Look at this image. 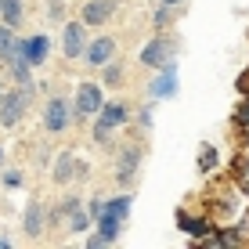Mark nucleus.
Instances as JSON below:
<instances>
[{"label": "nucleus", "instance_id": "1", "mask_svg": "<svg viewBox=\"0 0 249 249\" xmlns=\"http://www.w3.org/2000/svg\"><path fill=\"white\" fill-rule=\"evenodd\" d=\"M29 90L33 87H22V90L4 94V98H0V123H4V126H15L22 119V108L29 105Z\"/></svg>", "mask_w": 249, "mask_h": 249}, {"label": "nucleus", "instance_id": "2", "mask_svg": "<svg viewBox=\"0 0 249 249\" xmlns=\"http://www.w3.org/2000/svg\"><path fill=\"white\" fill-rule=\"evenodd\" d=\"M123 119H126V108H123V105H105V108H101L98 126H94V137L105 144V141H108V134H112V126H119Z\"/></svg>", "mask_w": 249, "mask_h": 249}, {"label": "nucleus", "instance_id": "3", "mask_svg": "<svg viewBox=\"0 0 249 249\" xmlns=\"http://www.w3.org/2000/svg\"><path fill=\"white\" fill-rule=\"evenodd\" d=\"M76 108H80V116L101 112V90L94 87V83H83L80 94H76Z\"/></svg>", "mask_w": 249, "mask_h": 249}, {"label": "nucleus", "instance_id": "4", "mask_svg": "<svg viewBox=\"0 0 249 249\" xmlns=\"http://www.w3.org/2000/svg\"><path fill=\"white\" fill-rule=\"evenodd\" d=\"M166 62H170V44H166V40H152V44L141 51V65L159 69V65H166Z\"/></svg>", "mask_w": 249, "mask_h": 249}, {"label": "nucleus", "instance_id": "5", "mask_svg": "<svg viewBox=\"0 0 249 249\" xmlns=\"http://www.w3.org/2000/svg\"><path fill=\"white\" fill-rule=\"evenodd\" d=\"M112 11H116V0H90V4L83 7V22L87 25H101Z\"/></svg>", "mask_w": 249, "mask_h": 249}, {"label": "nucleus", "instance_id": "6", "mask_svg": "<svg viewBox=\"0 0 249 249\" xmlns=\"http://www.w3.org/2000/svg\"><path fill=\"white\" fill-rule=\"evenodd\" d=\"M116 54V44H112V36H101V40H94V44L87 47V62L90 65H108V58Z\"/></svg>", "mask_w": 249, "mask_h": 249}, {"label": "nucleus", "instance_id": "7", "mask_svg": "<svg viewBox=\"0 0 249 249\" xmlns=\"http://www.w3.org/2000/svg\"><path fill=\"white\" fill-rule=\"evenodd\" d=\"M44 58H47V40H44V36L22 40V62H25V65H40Z\"/></svg>", "mask_w": 249, "mask_h": 249}, {"label": "nucleus", "instance_id": "8", "mask_svg": "<svg viewBox=\"0 0 249 249\" xmlns=\"http://www.w3.org/2000/svg\"><path fill=\"white\" fill-rule=\"evenodd\" d=\"M44 123H47V130H65V123H69V105H65L62 98H54V101L47 105V119H44Z\"/></svg>", "mask_w": 249, "mask_h": 249}, {"label": "nucleus", "instance_id": "9", "mask_svg": "<svg viewBox=\"0 0 249 249\" xmlns=\"http://www.w3.org/2000/svg\"><path fill=\"white\" fill-rule=\"evenodd\" d=\"M119 235V217H112V213H101V235L90 238V246H105V242H116Z\"/></svg>", "mask_w": 249, "mask_h": 249}, {"label": "nucleus", "instance_id": "10", "mask_svg": "<svg viewBox=\"0 0 249 249\" xmlns=\"http://www.w3.org/2000/svg\"><path fill=\"white\" fill-rule=\"evenodd\" d=\"M65 54L69 58H80L83 54V25L80 22L65 25Z\"/></svg>", "mask_w": 249, "mask_h": 249}, {"label": "nucleus", "instance_id": "11", "mask_svg": "<svg viewBox=\"0 0 249 249\" xmlns=\"http://www.w3.org/2000/svg\"><path fill=\"white\" fill-rule=\"evenodd\" d=\"M0 58H4V62L22 58V40H15L11 29H0Z\"/></svg>", "mask_w": 249, "mask_h": 249}, {"label": "nucleus", "instance_id": "12", "mask_svg": "<svg viewBox=\"0 0 249 249\" xmlns=\"http://www.w3.org/2000/svg\"><path fill=\"white\" fill-rule=\"evenodd\" d=\"M134 170H137V148H134V144H126L123 156H119V181L130 184L134 181Z\"/></svg>", "mask_w": 249, "mask_h": 249}, {"label": "nucleus", "instance_id": "13", "mask_svg": "<svg viewBox=\"0 0 249 249\" xmlns=\"http://www.w3.org/2000/svg\"><path fill=\"white\" fill-rule=\"evenodd\" d=\"M174 87H177V76H174V69H166V72L152 83V94H156V98H166V94H174Z\"/></svg>", "mask_w": 249, "mask_h": 249}, {"label": "nucleus", "instance_id": "14", "mask_svg": "<svg viewBox=\"0 0 249 249\" xmlns=\"http://www.w3.org/2000/svg\"><path fill=\"white\" fill-rule=\"evenodd\" d=\"M72 170H76V159L72 156H62L54 166V181H72Z\"/></svg>", "mask_w": 249, "mask_h": 249}, {"label": "nucleus", "instance_id": "15", "mask_svg": "<svg viewBox=\"0 0 249 249\" xmlns=\"http://www.w3.org/2000/svg\"><path fill=\"white\" fill-rule=\"evenodd\" d=\"M0 11H4L7 25H15V22L22 18V7H18V0H0Z\"/></svg>", "mask_w": 249, "mask_h": 249}, {"label": "nucleus", "instance_id": "16", "mask_svg": "<svg viewBox=\"0 0 249 249\" xmlns=\"http://www.w3.org/2000/svg\"><path fill=\"white\" fill-rule=\"evenodd\" d=\"M126 210H130V199H126V195L123 199H112L105 206V213H112V217H126Z\"/></svg>", "mask_w": 249, "mask_h": 249}, {"label": "nucleus", "instance_id": "17", "mask_svg": "<svg viewBox=\"0 0 249 249\" xmlns=\"http://www.w3.org/2000/svg\"><path fill=\"white\" fill-rule=\"evenodd\" d=\"M25 231H29V235H40V210L36 206H29V213H25Z\"/></svg>", "mask_w": 249, "mask_h": 249}, {"label": "nucleus", "instance_id": "18", "mask_svg": "<svg viewBox=\"0 0 249 249\" xmlns=\"http://www.w3.org/2000/svg\"><path fill=\"white\" fill-rule=\"evenodd\" d=\"M181 228L192 231V235H202V231H206V224H199V220H192V217H184V213H181Z\"/></svg>", "mask_w": 249, "mask_h": 249}, {"label": "nucleus", "instance_id": "19", "mask_svg": "<svg viewBox=\"0 0 249 249\" xmlns=\"http://www.w3.org/2000/svg\"><path fill=\"white\" fill-rule=\"evenodd\" d=\"M235 174L242 177V181H249V159H238L235 162Z\"/></svg>", "mask_w": 249, "mask_h": 249}, {"label": "nucleus", "instance_id": "20", "mask_svg": "<svg viewBox=\"0 0 249 249\" xmlns=\"http://www.w3.org/2000/svg\"><path fill=\"white\" fill-rule=\"evenodd\" d=\"M213 162H217V152H213V148H206V152H202V170H210Z\"/></svg>", "mask_w": 249, "mask_h": 249}, {"label": "nucleus", "instance_id": "21", "mask_svg": "<svg viewBox=\"0 0 249 249\" xmlns=\"http://www.w3.org/2000/svg\"><path fill=\"white\" fill-rule=\"evenodd\" d=\"M238 123H242V126H249V101H246L242 108H238Z\"/></svg>", "mask_w": 249, "mask_h": 249}, {"label": "nucleus", "instance_id": "22", "mask_svg": "<svg viewBox=\"0 0 249 249\" xmlns=\"http://www.w3.org/2000/svg\"><path fill=\"white\" fill-rule=\"evenodd\" d=\"M105 80H108V83H116V80H119V69H116V65H112V69H105Z\"/></svg>", "mask_w": 249, "mask_h": 249}, {"label": "nucleus", "instance_id": "23", "mask_svg": "<svg viewBox=\"0 0 249 249\" xmlns=\"http://www.w3.org/2000/svg\"><path fill=\"white\" fill-rule=\"evenodd\" d=\"M162 4H166V7H174V4H184V0H162Z\"/></svg>", "mask_w": 249, "mask_h": 249}, {"label": "nucleus", "instance_id": "24", "mask_svg": "<svg viewBox=\"0 0 249 249\" xmlns=\"http://www.w3.org/2000/svg\"><path fill=\"white\" fill-rule=\"evenodd\" d=\"M246 144H249V126H246Z\"/></svg>", "mask_w": 249, "mask_h": 249}, {"label": "nucleus", "instance_id": "25", "mask_svg": "<svg viewBox=\"0 0 249 249\" xmlns=\"http://www.w3.org/2000/svg\"><path fill=\"white\" fill-rule=\"evenodd\" d=\"M0 159H4V148H0Z\"/></svg>", "mask_w": 249, "mask_h": 249}]
</instances>
